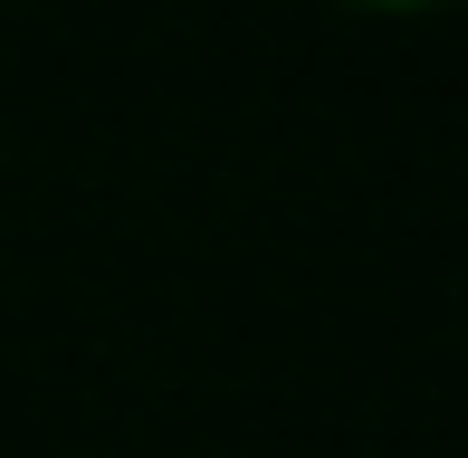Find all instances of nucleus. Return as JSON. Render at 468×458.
Instances as JSON below:
<instances>
[{"label":"nucleus","mask_w":468,"mask_h":458,"mask_svg":"<svg viewBox=\"0 0 468 458\" xmlns=\"http://www.w3.org/2000/svg\"><path fill=\"white\" fill-rule=\"evenodd\" d=\"M345 10H382V19H411V10H440V0H345Z\"/></svg>","instance_id":"f257e3e1"}]
</instances>
